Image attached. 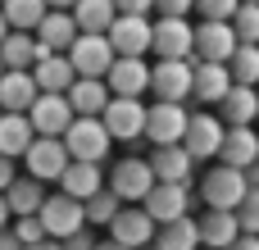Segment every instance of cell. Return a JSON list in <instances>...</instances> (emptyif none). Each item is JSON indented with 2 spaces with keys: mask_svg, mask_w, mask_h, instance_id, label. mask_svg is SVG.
<instances>
[{
  "mask_svg": "<svg viewBox=\"0 0 259 250\" xmlns=\"http://www.w3.org/2000/svg\"><path fill=\"white\" fill-rule=\"evenodd\" d=\"M237 228H241V237H259V187H250L246 200L237 205Z\"/></svg>",
  "mask_w": 259,
  "mask_h": 250,
  "instance_id": "8d00e7d4",
  "label": "cell"
},
{
  "mask_svg": "<svg viewBox=\"0 0 259 250\" xmlns=\"http://www.w3.org/2000/svg\"><path fill=\"white\" fill-rule=\"evenodd\" d=\"M219 164H228V169H255L259 164V137L255 128H228L223 132V150H219Z\"/></svg>",
  "mask_w": 259,
  "mask_h": 250,
  "instance_id": "ffe728a7",
  "label": "cell"
},
{
  "mask_svg": "<svg viewBox=\"0 0 259 250\" xmlns=\"http://www.w3.org/2000/svg\"><path fill=\"white\" fill-rule=\"evenodd\" d=\"M23 159H27V178H36V182H59L68 169V150L59 137H36Z\"/></svg>",
  "mask_w": 259,
  "mask_h": 250,
  "instance_id": "7c38bea8",
  "label": "cell"
},
{
  "mask_svg": "<svg viewBox=\"0 0 259 250\" xmlns=\"http://www.w3.org/2000/svg\"><path fill=\"white\" fill-rule=\"evenodd\" d=\"M82 210H87V228H109V223L118 219L123 200H118V196H114V191L105 187V191H96V196H91V200H87Z\"/></svg>",
  "mask_w": 259,
  "mask_h": 250,
  "instance_id": "836d02e7",
  "label": "cell"
},
{
  "mask_svg": "<svg viewBox=\"0 0 259 250\" xmlns=\"http://www.w3.org/2000/svg\"><path fill=\"white\" fill-rule=\"evenodd\" d=\"M109 191H114L123 205H141V200L155 191V173H150V159L123 155V159L109 169Z\"/></svg>",
  "mask_w": 259,
  "mask_h": 250,
  "instance_id": "3957f363",
  "label": "cell"
},
{
  "mask_svg": "<svg viewBox=\"0 0 259 250\" xmlns=\"http://www.w3.org/2000/svg\"><path fill=\"white\" fill-rule=\"evenodd\" d=\"M241 5H259V0H241Z\"/></svg>",
  "mask_w": 259,
  "mask_h": 250,
  "instance_id": "816d5d0a",
  "label": "cell"
},
{
  "mask_svg": "<svg viewBox=\"0 0 259 250\" xmlns=\"http://www.w3.org/2000/svg\"><path fill=\"white\" fill-rule=\"evenodd\" d=\"M96 250H127V246H118V241H109V237H105V241H100Z\"/></svg>",
  "mask_w": 259,
  "mask_h": 250,
  "instance_id": "681fc988",
  "label": "cell"
},
{
  "mask_svg": "<svg viewBox=\"0 0 259 250\" xmlns=\"http://www.w3.org/2000/svg\"><path fill=\"white\" fill-rule=\"evenodd\" d=\"M9 182H14V159L0 155V191H9Z\"/></svg>",
  "mask_w": 259,
  "mask_h": 250,
  "instance_id": "7bdbcfd3",
  "label": "cell"
},
{
  "mask_svg": "<svg viewBox=\"0 0 259 250\" xmlns=\"http://www.w3.org/2000/svg\"><path fill=\"white\" fill-rule=\"evenodd\" d=\"M141 250H155V246H141Z\"/></svg>",
  "mask_w": 259,
  "mask_h": 250,
  "instance_id": "db71d44e",
  "label": "cell"
},
{
  "mask_svg": "<svg viewBox=\"0 0 259 250\" xmlns=\"http://www.w3.org/2000/svg\"><path fill=\"white\" fill-rule=\"evenodd\" d=\"M27 123L36 137H64L68 123H73V109L64 96H36V105L27 109Z\"/></svg>",
  "mask_w": 259,
  "mask_h": 250,
  "instance_id": "2e32d148",
  "label": "cell"
},
{
  "mask_svg": "<svg viewBox=\"0 0 259 250\" xmlns=\"http://www.w3.org/2000/svg\"><path fill=\"white\" fill-rule=\"evenodd\" d=\"M187 105H150L146 109V137L155 141V150L159 146H182V137H187Z\"/></svg>",
  "mask_w": 259,
  "mask_h": 250,
  "instance_id": "8fae6325",
  "label": "cell"
},
{
  "mask_svg": "<svg viewBox=\"0 0 259 250\" xmlns=\"http://www.w3.org/2000/svg\"><path fill=\"white\" fill-rule=\"evenodd\" d=\"M32 141H36V132H32L27 114H0V155H5V159L27 155Z\"/></svg>",
  "mask_w": 259,
  "mask_h": 250,
  "instance_id": "4dcf8cb0",
  "label": "cell"
},
{
  "mask_svg": "<svg viewBox=\"0 0 259 250\" xmlns=\"http://www.w3.org/2000/svg\"><path fill=\"white\" fill-rule=\"evenodd\" d=\"M23 250H59V241H50V237H46V241H36V246H23Z\"/></svg>",
  "mask_w": 259,
  "mask_h": 250,
  "instance_id": "7dc6e473",
  "label": "cell"
},
{
  "mask_svg": "<svg viewBox=\"0 0 259 250\" xmlns=\"http://www.w3.org/2000/svg\"><path fill=\"white\" fill-rule=\"evenodd\" d=\"M36 46L41 50H50V55H68V46L77 41V23H73V14L68 9H50L41 23H36Z\"/></svg>",
  "mask_w": 259,
  "mask_h": 250,
  "instance_id": "e0dca14e",
  "label": "cell"
},
{
  "mask_svg": "<svg viewBox=\"0 0 259 250\" xmlns=\"http://www.w3.org/2000/svg\"><path fill=\"white\" fill-rule=\"evenodd\" d=\"M114 9L127 14V18H146V14L155 9V0H114Z\"/></svg>",
  "mask_w": 259,
  "mask_h": 250,
  "instance_id": "b9f144b4",
  "label": "cell"
},
{
  "mask_svg": "<svg viewBox=\"0 0 259 250\" xmlns=\"http://www.w3.org/2000/svg\"><path fill=\"white\" fill-rule=\"evenodd\" d=\"M228 91H232V73H228V64H196L191 100H200V105H223Z\"/></svg>",
  "mask_w": 259,
  "mask_h": 250,
  "instance_id": "cb8c5ba5",
  "label": "cell"
},
{
  "mask_svg": "<svg viewBox=\"0 0 259 250\" xmlns=\"http://www.w3.org/2000/svg\"><path fill=\"white\" fill-rule=\"evenodd\" d=\"M109 91L118 100H141L150 91V64L146 59H114L109 68Z\"/></svg>",
  "mask_w": 259,
  "mask_h": 250,
  "instance_id": "ac0fdd59",
  "label": "cell"
},
{
  "mask_svg": "<svg viewBox=\"0 0 259 250\" xmlns=\"http://www.w3.org/2000/svg\"><path fill=\"white\" fill-rule=\"evenodd\" d=\"M9 232L18 237V246H36V241H46V228H41V219L32 214V219H14L9 223Z\"/></svg>",
  "mask_w": 259,
  "mask_h": 250,
  "instance_id": "f35d334b",
  "label": "cell"
},
{
  "mask_svg": "<svg viewBox=\"0 0 259 250\" xmlns=\"http://www.w3.org/2000/svg\"><path fill=\"white\" fill-rule=\"evenodd\" d=\"M0 250H23V246H18V237H14V232H9V228H5V232H0Z\"/></svg>",
  "mask_w": 259,
  "mask_h": 250,
  "instance_id": "f6af8a7d",
  "label": "cell"
},
{
  "mask_svg": "<svg viewBox=\"0 0 259 250\" xmlns=\"http://www.w3.org/2000/svg\"><path fill=\"white\" fill-rule=\"evenodd\" d=\"M9 223H14V214H9V205H5V191H0V232H5Z\"/></svg>",
  "mask_w": 259,
  "mask_h": 250,
  "instance_id": "bcb514c9",
  "label": "cell"
},
{
  "mask_svg": "<svg viewBox=\"0 0 259 250\" xmlns=\"http://www.w3.org/2000/svg\"><path fill=\"white\" fill-rule=\"evenodd\" d=\"M46 5H50V9H68V14H73V5H77V0H46Z\"/></svg>",
  "mask_w": 259,
  "mask_h": 250,
  "instance_id": "c3c4849f",
  "label": "cell"
},
{
  "mask_svg": "<svg viewBox=\"0 0 259 250\" xmlns=\"http://www.w3.org/2000/svg\"><path fill=\"white\" fill-rule=\"evenodd\" d=\"M114 59H118V55H114L109 36H87V32H77V41L68 46V64H73L77 77H109Z\"/></svg>",
  "mask_w": 259,
  "mask_h": 250,
  "instance_id": "52a82bcc",
  "label": "cell"
},
{
  "mask_svg": "<svg viewBox=\"0 0 259 250\" xmlns=\"http://www.w3.org/2000/svg\"><path fill=\"white\" fill-rule=\"evenodd\" d=\"M155 250H200V228L196 219H178V223H164L155 228Z\"/></svg>",
  "mask_w": 259,
  "mask_h": 250,
  "instance_id": "d6a6232c",
  "label": "cell"
},
{
  "mask_svg": "<svg viewBox=\"0 0 259 250\" xmlns=\"http://www.w3.org/2000/svg\"><path fill=\"white\" fill-rule=\"evenodd\" d=\"M59 141H64V150H68L73 164H100L109 155V132H105L100 118H73Z\"/></svg>",
  "mask_w": 259,
  "mask_h": 250,
  "instance_id": "7a4b0ae2",
  "label": "cell"
},
{
  "mask_svg": "<svg viewBox=\"0 0 259 250\" xmlns=\"http://www.w3.org/2000/svg\"><path fill=\"white\" fill-rule=\"evenodd\" d=\"M36 82H32V73H14V68H5V77H0V114H27L32 105H36Z\"/></svg>",
  "mask_w": 259,
  "mask_h": 250,
  "instance_id": "7402d4cb",
  "label": "cell"
},
{
  "mask_svg": "<svg viewBox=\"0 0 259 250\" xmlns=\"http://www.w3.org/2000/svg\"><path fill=\"white\" fill-rule=\"evenodd\" d=\"M64 100H68L73 118H100L105 105H109V82H100V77H77V82L64 91Z\"/></svg>",
  "mask_w": 259,
  "mask_h": 250,
  "instance_id": "d6986e66",
  "label": "cell"
},
{
  "mask_svg": "<svg viewBox=\"0 0 259 250\" xmlns=\"http://www.w3.org/2000/svg\"><path fill=\"white\" fill-rule=\"evenodd\" d=\"M196 228H200V246L205 250H228L241 237L237 214H223V210H205V219H196Z\"/></svg>",
  "mask_w": 259,
  "mask_h": 250,
  "instance_id": "484cf974",
  "label": "cell"
},
{
  "mask_svg": "<svg viewBox=\"0 0 259 250\" xmlns=\"http://www.w3.org/2000/svg\"><path fill=\"white\" fill-rule=\"evenodd\" d=\"M237 9H241V0H196L200 23H232Z\"/></svg>",
  "mask_w": 259,
  "mask_h": 250,
  "instance_id": "74e56055",
  "label": "cell"
},
{
  "mask_svg": "<svg viewBox=\"0 0 259 250\" xmlns=\"http://www.w3.org/2000/svg\"><path fill=\"white\" fill-rule=\"evenodd\" d=\"M100 123H105V132H109V141H137V137H146V105H141V100H118V96H109Z\"/></svg>",
  "mask_w": 259,
  "mask_h": 250,
  "instance_id": "30bf717a",
  "label": "cell"
},
{
  "mask_svg": "<svg viewBox=\"0 0 259 250\" xmlns=\"http://www.w3.org/2000/svg\"><path fill=\"white\" fill-rule=\"evenodd\" d=\"M223 118L219 114H209V109H200V114H191L187 118V137H182V150L191 155V164H200V159H219V150H223Z\"/></svg>",
  "mask_w": 259,
  "mask_h": 250,
  "instance_id": "8992f818",
  "label": "cell"
},
{
  "mask_svg": "<svg viewBox=\"0 0 259 250\" xmlns=\"http://www.w3.org/2000/svg\"><path fill=\"white\" fill-rule=\"evenodd\" d=\"M36 219H41V228H46L50 241H68L73 232L87 228V210H82L73 196H64V191H59V196H46V205H41Z\"/></svg>",
  "mask_w": 259,
  "mask_h": 250,
  "instance_id": "ba28073f",
  "label": "cell"
},
{
  "mask_svg": "<svg viewBox=\"0 0 259 250\" xmlns=\"http://www.w3.org/2000/svg\"><path fill=\"white\" fill-rule=\"evenodd\" d=\"M100 246V237L91 232V228H82V232H73L68 241H59V250H96Z\"/></svg>",
  "mask_w": 259,
  "mask_h": 250,
  "instance_id": "60d3db41",
  "label": "cell"
},
{
  "mask_svg": "<svg viewBox=\"0 0 259 250\" xmlns=\"http://www.w3.org/2000/svg\"><path fill=\"white\" fill-rule=\"evenodd\" d=\"M150 50H155L159 59H191V55H196V27H191L187 18H159Z\"/></svg>",
  "mask_w": 259,
  "mask_h": 250,
  "instance_id": "4fadbf2b",
  "label": "cell"
},
{
  "mask_svg": "<svg viewBox=\"0 0 259 250\" xmlns=\"http://www.w3.org/2000/svg\"><path fill=\"white\" fill-rule=\"evenodd\" d=\"M0 14L9 23V32H36V23L50 14L46 0H0Z\"/></svg>",
  "mask_w": 259,
  "mask_h": 250,
  "instance_id": "1f68e13d",
  "label": "cell"
},
{
  "mask_svg": "<svg viewBox=\"0 0 259 250\" xmlns=\"http://www.w3.org/2000/svg\"><path fill=\"white\" fill-rule=\"evenodd\" d=\"M150 41H155V23L150 18H127L118 14L114 27H109V46L118 59H146L150 55Z\"/></svg>",
  "mask_w": 259,
  "mask_h": 250,
  "instance_id": "9c48e42d",
  "label": "cell"
},
{
  "mask_svg": "<svg viewBox=\"0 0 259 250\" xmlns=\"http://www.w3.org/2000/svg\"><path fill=\"white\" fill-rule=\"evenodd\" d=\"M109 241H118V246H127V250L150 246V241H155V219H150L141 205H123L118 219L109 223Z\"/></svg>",
  "mask_w": 259,
  "mask_h": 250,
  "instance_id": "5bb4252c",
  "label": "cell"
},
{
  "mask_svg": "<svg viewBox=\"0 0 259 250\" xmlns=\"http://www.w3.org/2000/svg\"><path fill=\"white\" fill-rule=\"evenodd\" d=\"M191 82H196V64L191 59H159L150 68V91L159 105H182L191 96Z\"/></svg>",
  "mask_w": 259,
  "mask_h": 250,
  "instance_id": "5b68a950",
  "label": "cell"
},
{
  "mask_svg": "<svg viewBox=\"0 0 259 250\" xmlns=\"http://www.w3.org/2000/svg\"><path fill=\"white\" fill-rule=\"evenodd\" d=\"M191 200H196L191 182H155V191L141 200V210L155 219V228H164V223L191 219Z\"/></svg>",
  "mask_w": 259,
  "mask_h": 250,
  "instance_id": "277c9868",
  "label": "cell"
},
{
  "mask_svg": "<svg viewBox=\"0 0 259 250\" xmlns=\"http://www.w3.org/2000/svg\"><path fill=\"white\" fill-rule=\"evenodd\" d=\"M191 155L182 150V146H159L155 155H150V173H155V182H191Z\"/></svg>",
  "mask_w": 259,
  "mask_h": 250,
  "instance_id": "f1b7e54d",
  "label": "cell"
},
{
  "mask_svg": "<svg viewBox=\"0 0 259 250\" xmlns=\"http://www.w3.org/2000/svg\"><path fill=\"white\" fill-rule=\"evenodd\" d=\"M0 77H5V64H0Z\"/></svg>",
  "mask_w": 259,
  "mask_h": 250,
  "instance_id": "f5cc1de1",
  "label": "cell"
},
{
  "mask_svg": "<svg viewBox=\"0 0 259 250\" xmlns=\"http://www.w3.org/2000/svg\"><path fill=\"white\" fill-rule=\"evenodd\" d=\"M46 55H50V50H41L32 32H9V36L0 41V64L14 68V73H32Z\"/></svg>",
  "mask_w": 259,
  "mask_h": 250,
  "instance_id": "44dd1931",
  "label": "cell"
},
{
  "mask_svg": "<svg viewBox=\"0 0 259 250\" xmlns=\"http://www.w3.org/2000/svg\"><path fill=\"white\" fill-rule=\"evenodd\" d=\"M114 18H118L114 0H77V5H73V23H77V32H87V36H109Z\"/></svg>",
  "mask_w": 259,
  "mask_h": 250,
  "instance_id": "83f0119b",
  "label": "cell"
},
{
  "mask_svg": "<svg viewBox=\"0 0 259 250\" xmlns=\"http://www.w3.org/2000/svg\"><path fill=\"white\" fill-rule=\"evenodd\" d=\"M219 118H223L228 128H250V123L259 118V91L232 82V91H228L223 105H219Z\"/></svg>",
  "mask_w": 259,
  "mask_h": 250,
  "instance_id": "d4e9b609",
  "label": "cell"
},
{
  "mask_svg": "<svg viewBox=\"0 0 259 250\" xmlns=\"http://www.w3.org/2000/svg\"><path fill=\"white\" fill-rule=\"evenodd\" d=\"M155 9H159V18H187L196 9V0H155Z\"/></svg>",
  "mask_w": 259,
  "mask_h": 250,
  "instance_id": "ab89813d",
  "label": "cell"
},
{
  "mask_svg": "<svg viewBox=\"0 0 259 250\" xmlns=\"http://www.w3.org/2000/svg\"><path fill=\"white\" fill-rule=\"evenodd\" d=\"M232 32H237V46H259V5H241L232 14Z\"/></svg>",
  "mask_w": 259,
  "mask_h": 250,
  "instance_id": "d590c367",
  "label": "cell"
},
{
  "mask_svg": "<svg viewBox=\"0 0 259 250\" xmlns=\"http://www.w3.org/2000/svg\"><path fill=\"white\" fill-rule=\"evenodd\" d=\"M5 205H9V214H14V219H32V214H41L46 191H41V182H36V178H14V182H9V191H5Z\"/></svg>",
  "mask_w": 259,
  "mask_h": 250,
  "instance_id": "f546056e",
  "label": "cell"
},
{
  "mask_svg": "<svg viewBox=\"0 0 259 250\" xmlns=\"http://www.w3.org/2000/svg\"><path fill=\"white\" fill-rule=\"evenodd\" d=\"M32 82H36V91H41V96H64V91L77 82V73H73L68 55H46V59L32 68Z\"/></svg>",
  "mask_w": 259,
  "mask_h": 250,
  "instance_id": "603a6c76",
  "label": "cell"
},
{
  "mask_svg": "<svg viewBox=\"0 0 259 250\" xmlns=\"http://www.w3.org/2000/svg\"><path fill=\"white\" fill-rule=\"evenodd\" d=\"M59 187H64V196H73L77 205H87L96 191H105L100 164H73V159H68V169H64V178H59Z\"/></svg>",
  "mask_w": 259,
  "mask_h": 250,
  "instance_id": "4316f807",
  "label": "cell"
},
{
  "mask_svg": "<svg viewBox=\"0 0 259 250\" xmlns=\"http://www.w3.org/2000/svg\"><path fill=\"white\" fill-rule=\"evenodd\" d=\"M228 73L237 87H255L259 82V46H237V55L228 59Z\"/></svg>",
  "mask_w": 259,
  "mask_h": 250,
  "instance_id": "e575fe53",
  "label": "cell"
},
{
  "mask_svg": "<svg viewBox=\"0 0 259 250\" xmlns=\"http://www.w3.org/2000/svg\"><path fill=\"white\" fill-rule=\"evenodd\" d=\"M246 173L241 169H228V164H214L205 178H200V200H205V210H223V214H237V205L246 200Z\"/></svg>",
  "mask_w": 259,
  "mask_h": 250,
  "instance_id": "6da1fadb",
  "label": "cell"
},
{
  "mask_svg": "<svg viewBox=\"0 0 259 250\" xmlns=\"http://www.w3.org/2000/svg\"><path fill=\"white\" fill-rule=\"evenodd\" d=\"M5 36H9V23H5V14H0V41H5Z\"/></svg>",
  "mask_w": 259,
  "mask_h": 250,
  "instance_id": "f907efd6",
  "label": "cell"
},
{
  "mask_svg": "<svg viewBox=\"0 0 259 250\" xmlns=\"http://www.w3.org/2000/svg\"><path fill=\"white\" fill-rule=\"evenodd\" d=\"M228 250H259V237H237Z\"/></svg>",
  "mask_w": 259,
  "mask_h": 250,
  "instance_id": "ee69618b",
  "label": "cell"
},
{
  "mask_svg": "<svg viewBox=\"0 0 259 250\" xmlns=\"http://www.w3.org/2000/svg\"><path fill=\"white\" fill-rule=\"evenodd\" d=\"M232 55H237L232 23H200L196 27V59L200 64H228Z\"/></svg>",
  "mask_w": 259,
  "mask_h": 250,
  "instance_id": "9a60e30c",
  "label": "cell"
}]
</instances>
